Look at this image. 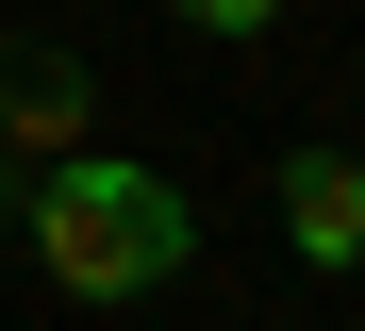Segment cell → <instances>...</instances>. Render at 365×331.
<instances>
[{
	"instance_id": "cell-1",
	"label": "cell",
	"mask_w": 365,
	"mask_h": 331,
	"mask_svg": "<svg viewBox=\"0 0 365 331\" xmlns=\"http://www.w3.org/2000/svg\"><path fill=\"white\" fill-rule=\"evenodd\" d=\"M34 265H50V282H67V298H166L182 282V265H200V199H182L166 166H116L100 149V132H83V149H50L34 166Z\"/></svg>"
},
{
	"instance_id": "cell-2",
	"label": "cell",
	"mask_w": 365,
	"mask_h": 331,
	"mask_svg": "<svg viewBox=\"0 0 365 331\" xmlns=\"http://www.w3.org/2000/svg\"><path fill=\"white\" fill-rule=\"evenodd\" d=\"M100 132V83H83V50H50V33H0V149L50 166V149H83Z\"/></svg>"
},
{
	"instance_id": "cell-3",
	"label": "cell",
	"mask_w": 365,
	"mask_h": 331,
	"mask_svg": "<svg viewBox=\"0 0 365 331\" xmlns=\"http://www.w3.org/2000/svg\"><path fill=\"white\" fill-rule=\"evenodd\" d=\"M282 248L316 265V282L365 265V166H349V149H299V166H282Z\"/></svg>"
},
{
	"instance_id": "cell-4",
	"label": "cell",
	"mask_w": 365,
	"mask_h": 331,
	"mask_svg": "<svg viewBox=\"0 0 365 331\" xmlns=\"http://www.w3.org/2000/svg\"><path fill=\"white\" fill-rule=\"evenodd\" d=\"M166 17H182V33H216V50H232V33H282V0H166Z\"/></svg>"
},
{
	"instance_id": "cell-5",
	"label": "cell",
	"mask_w": 365,
	"mask_h": 331,
	"mask_svg": "<svg viewBox=\"0 0 365 331\" xmlns=\"http://www.w3.org/2000/svg\"><path fill=\"white\" fill-rule=\"evenodd\" d=\"M17 216H34V166H17V149H0V232H17Z\"/></svg>"
}]
</instances>
